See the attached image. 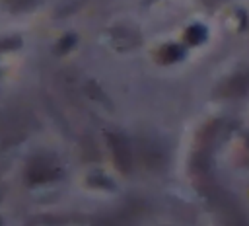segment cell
<instances>
[{
    "mask_svg": "<svg viewBox=\"0 0 249 226\" xmlns=\"http://www.w3.org/2000/svg\"><path fill=\"white\" fill-rule=\"evenodd\" d=\"M161 51H163V53H161V58H165V60H173V58H179V56H181V49L175 47V45L165 47V49H161Z\"/></svg>",
    "mask_w": 249,
    "mask_h": 226,
    "instance_id": "obj_1",
    "label": "cell"
}]
</instances>
